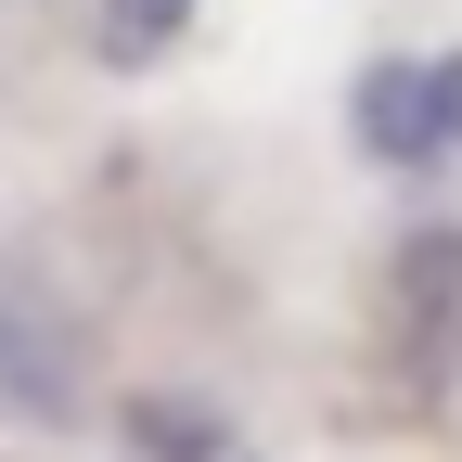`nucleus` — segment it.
<instances>
[{
  "mask_svg": "<svg viewBox=\"0 0 462 462\" xmlns=\"http://www.w3.org/2000/svg\"><path fill=\"white\" fill-rule=\"evenodd\" d=\"M360 142H373L385 167L462 154V51H449V65H373V78H360Z\"/></svg>",
  "mask_w": 462,
  "mask_h": 462,
  "instance_id": "f257e3e1",
  "label": "nucleus"
},
{
  "mask_svg": "<svg viewBox=\"0 0 462 462\" xmlns=\"http://www.w3.org/2000/svg\"><path fill=\"white\" fill-rule=\"evenodd\" d=\"M167 26H180V0H116V14H103V51H116V65H154Z\"/></svg>",
  "mask_w": 462,
  "mask_h": 462,
  "instance_id": "f03ea898",
  "label": "nucleus"
}]
</instances>
